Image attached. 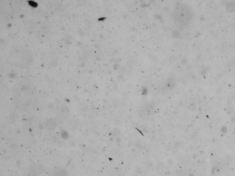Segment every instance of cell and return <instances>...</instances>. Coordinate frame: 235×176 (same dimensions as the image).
<instances>
[{
	"mask_svg": "<svg viewBox=\"0 0 235 176\" xmlns=\"http://www.w3.org/2000/svg\"><path fill=\"white\" fill-rule=\"evenodd\" d=\"M42 171V167L40 165L35 164L31 166L29 173L31 175H38L40 174Z\"/></svg>",
	"mask_w": 235,
	"mask_h": 176,
	"instance_id": "obj_1",
	"label": "cell"
},
{
	"mask_svg": "<svg viewBox=\"0 0 235 176\" xmlns=\"http://www.w3.org/2000/svg\"><path fill=\"white\" fill-rule=\"evenodd\" d=\"M57 126V122L54 119L51 118L46 121L45 122V127L48 130H53Z\"/></svg>",
	"mask_w": 235,
	"mask_h": 176,
	"instance_id": "obj_2",
	"label": "cell"
},
{
	"mask_svg": "<svg viewBox=\"0 0 235 176\" xmlns=\"http://www.w3.org/2000/svg\"><path fill=\"white\" fill-rule=\"evenodd\" d=\"M54 175H66L67 172L65 170L62 169H55V171H54Z\"/></svg>",
	"mask_w": 235,
	"mask_h": 176,
	"instance_id": "obj_3",
	"label": "cell"
},
{
	"mask_svg": "<svg viewBox=\"0 0 235 176\" xmlns=\"http://www.w3.org/2000/svg\"><path fill=\"white\" fill-rule=\"evenodd\" d=\"M60 115L62 117L66 116L68 114V109L67 107L62 106L60 109Z\"/></svg>",
	"mask_w": 235,
	"mask_h": 176,
	"instance_id": "obj_4",
	"label": "cell"
}]
</instances>
